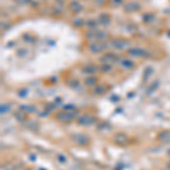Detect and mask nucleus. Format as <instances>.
<instances>
[{"instance_id":"obj_1","label":"nucleus","mask_w":170,"mask_h":170,"mask_svg":"<svg viewBox=\"0 0 170 170\" xmlns=\"http://www.w3.org/2000/svg\"><path fill=\"white\" fill-rule=\"evenodd\" d=\"M78 116V111L76 109L75 110H62L56 115V119L59 120L60 122H71V120H74Z\"/></svg>"},{"instance_id":"obj_2","label":"nucleus","mask_w":170,"mask_h":170,"mask_svg":"<svg viewBox=\"0 0 170 170\" xmlns=\"http://www.w3.org/2000/svg\"><path fill=\"white\" fill-rule=\"evenodd\" d=\"M71 142L76 144L77 146H87L90 144V137L85 134H80V133H77V134H73L71 136Z\"/></svg>"},{"instance_id":"obj_3","label":"nucleus","mask_w":170,"mask_h":170,"mask_svg":"<svg viewBox=\"0 0 170 170\" xmlns=\"http://www.w3.org/2000/svg\"><path fill=\"white\" fill-rule=\"evenodd\" d=\"M113 141L116 145H118V146H127L129 145L131 143V138L127 134L125 133H116L113 135Z\"/></svg>"},{"instance_id":"obj_4","label":"nucleus","mask_w":170,"mask_h":170,"mask_svg":"<svg viewBox=\"0 0 170 170\" xmlns=\"http://www.w3.org/2000/svg\"><path fill=\"white\" fill-rule=\"evenodd\" d=\"M96 122V119L94 116L92 115H82L80 117H77V120L76 122L80 126H84V127H89V126H92L94 125Z\"/></svg>"},{"instance_id":"obj_5","label":"nucleus","mask_w":170,"mask_h":170,"mask_svg":"<svg viewBox=\"0 0 170 170\" xmlns=\"http://www.w3.org/2000/svg\"><path fill=\"white\" fill-rule=\"evenodd\" d=\"M127 52H128V55L132 56V57L144 58L149 55V52L146 51L145 49H141V48H131Z\"/></svg>"},{"instance_id":"obj_6","label":"nucleus","mask_w":170,"mask_h":170,"mask_svg":"<svg viewBox=\"0 0 170 170\" xmlns=\"http://www.w3.org/2000/svg\"><path fill=\"white\" fill-rule=\"evenodd\" d=\"M158 141L163 143V144H168L170 143V131H162L158 134Z\"/></svg>"},{"instance_id":"obj_7","label":"nucleus","mask_w":170,"mask_h":170,"mask_svg":"<svg viewBox=\"0 0 170 170\" xmlns=\"http://www.w3.org/2000/svg\"><path fill=\"white\" fill-rule=\"evenodd\" d=\"M103 44H101V43H99V42H93V43H91L90 45H89V49H90L91 52H93V53H99V52H101L103 50Z\"/></svg>"},{"instance_id":"obj_8","label":"nucleus","mask_w":170,"mask_h":170,"mask_svg":"<svg viewBox=\"0 0 170 170\" xmlns=\"http://www.w3.org/2000/svg\"><path fill=\"white\" fill-rule=\"evenodd\" d=\"M113 45L115 47L117 50H124L129 45V43L125 40H116L115 42H113Z\"/></svg>"},{"instance_id":"obj_9","label":"nucleus","mask_w":170,"mask_h":170,"mask_svg":"<svg viewBox=\"0 0 170 170\" xmlns=\"http://www.w3.org/2000/svg\"><path fill=\"white\" fill-rule=\"evenodd\" d=\"M140 8H141V6H140L137 2H128V3H126L125 7H124L125 11H127V13L136 11V10H138Z\"/></svg>"},{"instance_id":"obj_10","label":"nucleus","mask_w":170,"mask_h":170,"mask_svg":"<svg viewBox=\"0 0 170 170\" xmlns=\"http://www.w3.org/2000/svg\"><path fill=\"white\" fill-rule=\"evenodd\" d=\"M96 128L100 132H104V131H110L113 128V126L109 122H100L98 125H96Z\"/></svg>"},{"instance_id":"obj_11","label":"nucleus","mask_w":170,"mask_h":170,"mask_svg":"<svg viewBox=\"0 0 170 170\" xmlns=\"http://www.w3.org/2000/svg\"><path fill=\"white\" fill-rule=\"evenodd\" d=\"M19 110H22L23 113H33L36 111V108L32 104H22V106H19Z\"/></svg>"},{"instance_id":"obj_12","label":"nucleus","mask_w":170,"mask_h":170,"mask_svg":"<svg viewBox=\"0 0 170 170\" xmlns=\"http://www.w3.org/2000/svg\"><path fill=\"white\" fill-rule=\"evenodd\" d=\"M14 117L18 122H26V113H23L22 110H17L14 113Z\"/></svg>"},{"instance_id":"obj_13","label":"nucleus","mask_w":170,"mask_h":170,"mask_svg":"<svg viewBox=\"0 0 170 170\" xmlns=\"http://www.w3.org/2000/svg\"><path fill=\"white\" fill-rule=\"evenodd\" d=\"M69 9H71L74 13H80V10L83 9V7H82V5H80L78 1H71V3H69Z\"/></svg>"},{"instance_id":"obj_14","label":"nucleus","mask_w":170,"mask_h":170,"mask_svg":"<svg viewBox=\"0 0 170 170\" xmlns=\"http://www.w3.org/2000/svg\"><path fill=\"white\" fill-rule=\"evenodd\" d=\"M26 127L30 129V131H33V132H38L39 129H40V124L35 120H31L26 124Z\"/></svg>"},{"instance_id":"obj_15","label":"nucleus","mask_w":170,"mask_h":170,"mask_svg":"<svg viewBox=\"0 0 170 170\" xmlns=\"http://www.w3.org/2000/svg\"><path fill=\"white\" fill-rule=\"evenodd\" d=\"M107 92V89L104 85H95L93 89V94L95 95H102Z\"/></svg>"},{"instance_id":"obj_16","label":"nucleus","mask_w":170,"mask_h":170,"mask_svg":"<svg viewBox=\"0 0 170 170\" xmlns=\"http://www.w3.org/2000/svg\"><path fill=\"white\" fill-rule=\"evenodd\" d=\"M10 109H11L10 103L3 102L1 103V106H0V113H1V115H7L8 113H10Z\"/></svg>"},{"instance_id":"obj_17","label":"nucleus","mask_w":170,"mask_h":170,"mask_svg":"<svg viewBox=\"0 0 170 170\" xmlns=\"http://www.w3.org/2000/svg\"><path fill=\"white\" fill-rule=\"evenodd\" d=\"M84 84H85L86 86H95L96 85V78L94 76L86 77V80H84Z\"/></svg>"},{"instance_id":"obj_18","label":"nucleus","mask_w":170,"mask_h":170,"mask_svg":"<svg viewBox=\"0 0 170 170\" xmlns=\"http://www.w3.org/2000/svg\"><path fill=\"white\" fill-rule=\"evenodd\" d=\"M99 22L103 25H109L110 24V17L107 15V14H102V15H100L99 17Z\"/></svg>"},{"instance_id":"obj_19","label":"nucleus","mask_w":170,"mask_h":170,"mask_svg":"<svg viewBox=\"0 0 170 170\" xmlns=\"http://www.w3.org/2000/svg\"><path fill=\"white\" fill-rule=\"evenodd\" d=\"M96 71V68L94 66H87V67L83 68V73L84 74H87V75H92V74H95Z\"/></svg>"},{"instance_id":"obj_20","label":"nucleus","mask_w":170,"mask_h":170,"mask_svg":"<svg viewBox=\"0 0 170 170\" xmlns=\"http://www.w3.org/2000/svg\"><path fill=\"white\" fill-rule=\"evenodd\" d=\"M115 57H116V56L113 55V53H106V55L102 57V59H101V60L106 61V62H109V61L115 60Z\"/></svg>"},{"instance_id":"obj_21","label":"nucleus","mask_w":170,"mask_h":170,"mask_svg":"<svg viewBox=\"0 0 170 170\" xmlns=\"http://www.w3.org/2000/svg\"><path fill=\"white\" fill-rule=\"evenodd\" d=\"M122 67L127 68V69H131V68H133V66H134V62H133L132 60L126 59V60H122Z\"/></svg>"},{"instance_id":"obj_22","label":"nucleus","mask_w":170,"mask_h":170,"mask_svg":"<svg viewBox=\"0 0 170 170\" xmlns=\"http://www.w3.org/2000/svg\"><path fill=\"white\" fill-rule=\"evenodd\" d=\"M158 86H159V82H158V80H157V82H154V83L152 84L151 86L149 87V90H148V92H146V93H148L149 95H150V94H151L152 92H154V91L157 90Z\"/></svg>"},{"instance_id":"obj_23","label":"nucleus","mask_w":170,"mask_h":170,"mask_svg":"<svg viewBox=\"0 0 170 170\" xmlns=\"http://www.w3.org/2000/svg\"><path fill=\"white\" fill-rule=\"evenodd\" d=\"M100 69H101L103 73H109V71H113V67H111V65H109V64H104V65L101 66Z\"/></svg>"},{"instance_id":"obj_24","label":"nucleus","mask_w":170,"mask_h":170,"mask_svg":"<svg viewBox=\"0 0 170 170\" xmlns=\"http://www.w3.org/2000/svg\"><path fill=\"white\" fill-rule=\"evenodd\" d=\"M57 160L59 161L60 163H66V162H67V157L62 153H59L57 155Z\"/></svg>"},{"instance_id":"obj_25","label":"nucleus","mask_w":170,"mask_h":170,"mask_svg":"<svg viewBox=\"0 0 170 170\" xmlns=\"http://www.w3.org/2000/svg\"><path fill=\"white\" fill-rule=\"evenodd\" d=\"M56 108V104L55 103H47L45 104V110L48 111V113H50V111H52V110Z\"/></svg>"},{"instance_id":"obj_26","label":"nucleus","mask_w":170,"mask_h":170,"mask_svg":"<svg viewBox=\"0 0 170 170\" xmlns=\"http://www.w3.org/2000/svg\"><path fill=\"white\" fill-rule=\"evenodd\" d=\"M86 26L91 27V29H95L96 27V21H89L86 23Z\"/></svg>"},{"instance_id":"obj_27","label":"nucleus","mask_w":170,"mask_h":170,"mask_svg":"<svg viewBox=\"0 0 170 170\" xmlns=\"http://www.w3.org/2000/svg\"><path fill=\"white\" fill-rule=\"evenodd\" d=\"M111 5L113 6H120V5H122V2H124V0H111Z\"/></svg>"},{"instance_id":"obj_28","label":"nucleus","mask_w":170,"mask_h":170,"mask_svg":"<svg viewBox=\"0 0 170 170\" xmlns=\"http://www.w3.org/2000/svg\"><path fill=\"white\" fill-rule=\"evenodd\" d=\"M17 2L21 3V5H25V3H27L30 1V0H16Z\"/></svg>"},{"instance_id":"obj_29","label":"nucleus","mask_w":170,"mask_h":170,"mask_svg":"<svg viewBox=\"0 0 170 170\" xmlns=\"http://www.w3.org/2000/svg\"><path fill=\"white\" fill-rule=\"evenodd\" d=\"M30 159H31V160H35V155H30Z\"/></svg>"},{"instance_id":"obj_30","label":"nucleus","mask_w":170,"mask_h":170,"mask_svg":"<svg viewBox=\"0 0 170 170\" xmlns=\"http://www.w3.org/2000/svg\"><path fill=\"white\" fill-rule=\"evenodd\" d=\"M6 170H15V169H14L13 167H7V168H6Z\"/></svg>"},{"instance_id":"obj_31","label":"nucleus","mask_w":170,"mask_h":170,"mask_svg":"<svg viewBox=\"0 0 170 170\" xmlns=\"http://www.w3.org/2000/svg\"><path fill=\"white\" fill-rule=\"evenodd\" d=\"M167 169H168V170H170V161L167 163Z\"/></svg>"},{"instance_id":"obj_32","label":"nucleus","mask_w":170,"mask_h":170,"mask_svg":"<svg viewBox=\"0 0 170 170\" xmlns=\"http://www.w3.org/2000/svg\"><path fill=\"white\" fill-rule=\"evenodd\" d=\"M56 1H57V2H59V3H61V2H64L65 0H56Z\"/></svg>"}]
</instances>
